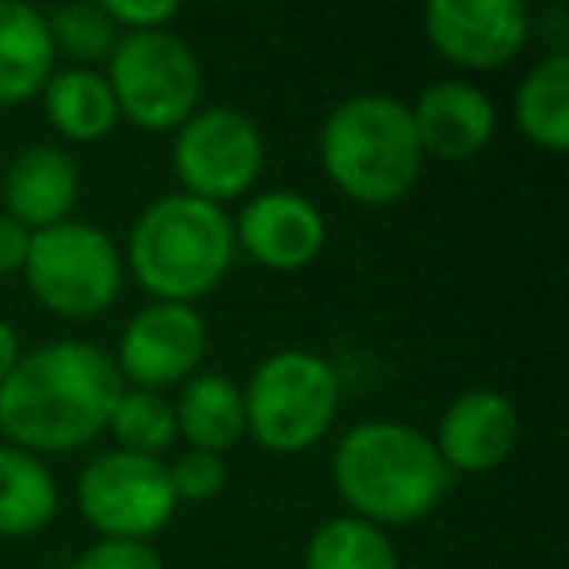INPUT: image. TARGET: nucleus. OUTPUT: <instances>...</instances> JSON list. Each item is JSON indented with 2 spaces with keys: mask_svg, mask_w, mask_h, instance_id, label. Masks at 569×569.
<instances>
[{
  "mask_svg": "<svg viewBox=\"0 0 569 569\" xmlns=\"http://www.w3.org/2000/svg\"><path fill=\"white\" fill-rule=\"evenodd\" d=\"M418 144L426 157L437 160H472L496 133V106L476 82L445 79L421 90V98L410 106Z\"/></svg>",
  "mask_w": 569,
  "mask_h": 569,
  "instance_id": "obj_14",
  "label": "nucleus"
},
{
  "mask_svg": "<svg viewBox=\"0 0 569 569\" xmlns=\"http://www.w3.org/2000/svg\"><path fill=\"white\" fill-rule=\"evenodd\" d=\"M48 17V32L56 43V56L67 51L71 59L82 63H94V59H110V51L118 48L121 32L110 17H106L102 4H63L56 12H43Z\"/></svg>",
  "mask_w": 569,
  "mask_h": 569,
  "instance_id": "obj_23",
  "label": "nucleus"
},
{
  "mask_svg": "<svg viewBox=\"0 0 569 569\" xmlns=\"http://www.w3.org/2000/svg\"><path fill=\"white\" fill-rule=\"evenodd\" d=\"M59 511V483L36 452L0 445V535H40Z\"/></svg>",
  "mask_w": 569,
  "mask_h": 569,
  "instance_id": "obj_19",
  "label": "nucleus"
},
{
  "mask_svg": "<svg viewBox=\"0 0 569 569\" xmlns=\"http://www.w3.org/2000/svg\"><path fill=\"white\" fill-rule=\"evenodd\" d=\"M332 480L348 515L375 527H406L449 491V468L433 437L406 421H359L332 452Z\"/></svg>",
  "mask_w": 569,
  "mask_h": 569,
  "instance_id": "obj_2",
  "label": "nucleus"
},
{
  "mask_svg": "<svg viewBox=\"0 0 569 569\" xmlns=\"http://www.w3.org/2000/svg\"><path fill=\"white\" fill-rule=\"evenodd\" d=\"M110 429L118 437V449L137 452V457H157L176 441V410L157 390H133L126 387L110 413Z\"/></svg>",
  "mask_w": 569,
  "mask_h": 569,
  "instance_id": "obj_22",
  "label": "nucleus"
},
{
  "mask_svg": "<svg viewBox=\"0 0 569 569\" xmlns=\"http://www.w3.org/2000/svg\"><path fill=\"white\" fill-rule=\"evenodd\" d=\"M320 164L356 203L387 207L406 199L426 164L410 106L390 94H351L320 129Z\"/></svg>",
  "mask_w": 569,
  "mask_h": 569,
  "instance_id": "obj_4",
  "label": "nucleus"
},
{
  "mask_svg": "<svg viewBox=\"0 0 569 569\" xmlns=\"http://www.w3.org/2000/svg\"><path fill=\"white\" fill-rule=\"evenodd\" d=\"M449 472H491L519 445V413L499 390H468L452 398L433 437Z\"/></svg>",
  "mask_w": 569,
  "mask_h": 569,
  "instance_id": "obj_13",
  "label": "nucleus"
},
{
  "mask_svg": "<svg viewBox=\"0 0 569 569\" xmlns=\"http://www.w3.org/2000/svg\"><path fill=\"white\" fill-rule=\"evenodd\" d=\"M207 351V325L191 305L157 301L141 309L118 340V367L121 382L133 390H164L176 382H188L196 375L199 359Z\"/></svg>",
  "mask_w": 569,
  "mask_h": 569,
  "instance_id": "obj_10",
  "label": "nucleus"
},
{
  "mask_svg": "<svg viewBox=\"0 0 569 569\" xmlns=\"http://www.w3.org/2000/svg\"><path fill=\"white\" fill-rule=\"evenodd\" d=\"M102 9L118 32H160L180 17L176 0H106Z\"/></svg>",
  "mask_w": 569,
  "mask_h": 569,
  "instance_id": "obj_26",
  "label": "nucleus"
},
{
  "mask_svg": "<svg viewBox=\"0 0 569 569\" xmlns=\"http://www.w3.org/2000/svg\"><path fill=\"white\" fill-rule=\"evenodd\" d=\"M328 242L325 214L297 191H261L234 219V246L277 273H293L320 258Z\"/></svg>",
  "mask_w": 569,
  "mask_h": 569,
  "instance_id": "obj_12",
  "label": "nucleus"
},
{
  "mask_svg": "<svg viewBox=\"0 0 569 569\" xmlns=\"http://www.w3.org/2000/svg\"><path fill=\"white\" fill-rule=\"evenodd\" d=\"M305 569H398V550L382 527L340 515L309 538Z\"/></svg>",
  "mask_w": 569,
  "mask_h": 569,
  "instance_id": "obj_21",
  "label": "nucleus"
},
{
  "mask_svg": "<svg viewBox=\"0 0 569 569\" xmlns=\"http://www.w3.org/2000/svg\"><path fill=\"white\" fill-rule=\"evenodd\" d=\"M56 74L48 17L24 0H0V106L32 102Z\"/></svg>",
  "mask_w": 569,
  "mask_h": 569,
  "instance_id": "obj_16",
  "label": "nucleus"
},
{
  "mask_svg": "<svg viewBox=\"0 0 569 569\" xmlns=\"http://www.w3.org/2000/svg\"><path fill=\"white\" fill-rule=\"evenodd\" d=\"M176 433L199 452H227L246 437V402L242 390L227 375H191L180 390Z\"/></svg>",
  "mask_w": 569,
  "mask_h": 569,
  "instance_id": "obj_17",
  "label": "nucleus"
},
{
  "mask_svg": "<svg viewBox=\"0 0 569 569\" xmlns=\"http://www.w3.org/2000/svg\"><path fill=\"white\" fill-rule=\"evenodd\" d=\"M176 507L180 499L172 476L157 457L110 449L90 460L79 476V511L102 538L149 542L172 522Z\"/></svg>",
  "mask_w": 569,
  "mask_h": 569,
  "instance_id": "obj_8",
  "label": "nucleus"
},
{
  "mask_svg": "<svg viewBox=\"0 0 569 569\" xmlns=\"http://www.w3.org/2000/svg\"><path fill=\"white\" fill-rule=\"evenodd\" d=\"M20 336H17V328L9 325V320H0V382L9 379L12 375V367L20 363Z\"/></svg>",
  "mask_w": 569,
  "mask_h": 569,
  "instance_id": "obj_28",
  "label": "nucleus"
},
{
  "mask_svg": "<svg viewBox=\"0 0 569 569\" xmlns=\"http://www.w3.org/2000/svg\"><path fill=\"white\" fill-rule=\"evenodd\" d=\"M106 82L113 90L118 113L144 133L180 129L203 98L199 59L180 36L160 32H121L110 51Z\"/></svg>",
  "mask_w": 569,
  "mask_h": 569,
  "instance_id": "obj_7",
  "label": "nucleus"
},
{
  "mask_svg": "<svg viewBox=\"0 0 569 569\" xmlns=\"http://www.w3.org/2000/svg\"><path fill=\"white\" fill-rule=\"evenodd\" d=\"M426 36L449 63L496 71L527 48L530 12L522 0H433L426 9Z\"/></svg>",
  "mask_w": 569,
  "mask_h": 569,
  "instance_id": "obj_11",
  "label": "nucleus"
},
{
  "mask_svg": "<svg viewBox=\"0 0 569 569\" xmlns=\"http://www.w3.org/2000/svg\"><path fill=\"white\" fill-rule=\"evenodd\" d=\"M266 164V144L242 110H196L180 129L172 144V168L183 196H196L203 203H230L246 196L258 183Z\"/></svg>",
  "mask_w": 569,
  "mask_h": 569,
  "instance_id": "obj_9",
  "label": "nucleus"
},
{
  "mask_svg": "<svg viewBox=\"0 0 569 569\" xmlns=\"http://www.w3.org/2000/svg\"><path fill=\"white\" fill-rule=\"evenodd\" d=\"M28 246H32V230L20 227L12 214L0 211V277L20 273V269H24Z\"/></svg>",
  "mask_w": 569,
  "mask_h": 569,
  "instance_id": "obj_27",
  "label": "nucleus"
},
{
  "mask_svg": "<svg viewBox=\"0 0 569 569\" xmlns=\"http://www.w3.org/2000/svg\"><path fill=\"white\" fill-rule=\"evenodd\" d=\"M121 382L113 356L87 340H56L20 356L0 382V433L24 452H71L102 437Z\"/></svg>",
  "mask_w": 569,
  "mask_h": 569,
  "instance_id": "obj_1",
  "label": "nucleus"
},
{
  "mask_svg": "<svg viewBox=\"0 0 569 569\" xmlns=\"http://www.w3.org/2000/svg\"><path fill=\"white\" fill-rule=\"evenodd\" d=\"M79 203V164L56 144H28L4 172V214L36 230L59 227Z\"/></svg>",
  "mask_w": 569,
  "mask_h": 569,
  "instance_id": "obj_15",
  "label": "nucleus"
},
{
  "mask_svg": "<svg viewBox=\"0 0 569 569\" xmlns=\"http://www.w3.org/2000/svg\"><path fill=\"white\" fill-rule=\"evenodd\" d=\"M234 250V219H227L222 207L172 191L137 214L126 261L144 293L191 305L227 277Z\"/></svg>",
  "mask_w": 569,
  "mask_h": 569,
  "instance_id": "obj_3",
  "label": "nucleus"
},
{
  "mask_svg": "<svg viewBox=\"0 0 569 569\" xmlns=\"http://www.w3.org/2000/svg\"><path fill=\"white\" fill-rule=\"evenodd\" d=\"M20 273L48 312L63 320H90L118 301L126 258L110 234L90 222L67 219L59 227L36 230Z\"/></svg>",
  "mask_w": 569,
  "mask_h": 569,
  "instance_id": "obj_6",
  "label": "nucleus"
},
{
  "mask_svg": "<svg viewBox=\"0 0 569 569\" xmlns=\"http://www.w3.org/2000/svg\"><path fill=\"white\" fill-rule=\"evenodd\" d=\"M74 569H164V561H160V553L152 550V542L98 538L90 550H82V558L74 561Z\"/></svg>",
  "mask_w": 569,
  "mask_h": 569,
  "instance_id": "obj_25",
  "label": "nucleus"
},
{
  "mask_svg": "<svg viewBox=\"0 0 569 569\" xmlns=\"http://www.w3.org/2000/svg\"><path fill=\"white\" fill-rule=\"evenodd\" d=\"M246 433L269 452H305L328 437L340 413V371L317 351L261 359L242 390Z\"/></svg>",
  "mask_w": 569,
  "mask_h": 569,
  "instance_id": "obj_5",
  "label": "nucleus"
},
{
  "mask_svg": "<svg viewBox=\"0 0 569 569\" xmlns=\"http://www.w3.org/2000/svg\"><path fill=\"white\" fill-rule=\"evenodd\" d=\"M40 94H43L48 121L67 141H79V144L102 141L121 118L110 82H106V74L94 71V67H67V71H56Z\"/></svg>",
  "mask_w": 569,
  "mask_h": 569,
  "instance_id": "obj_18",
  "label": "nucleus"
},
{
  "mask_svg": "<svg viewBox=\"0 0 569 569\" xmlns=\"http://www.w3.org/2000/svg\"><path fill=\"white\" fill-rule=\"evenodd\" d=\"M515 126L538 149L561 152L569 144V56L553 51L527 71L515 90Z\"/></svg>",
  "mask_w": 569,
  "mask_h": 569,
  "instance_id": "obj_20",
  "label": "nucleus"
},
{
  "mask_svg": "<svg viewBox=\"0 0 569 569\" xmlns=\"http://www.w3.org/2000/svg\"><path fill=\"white\" fill-rule=\"evenodd\" d=\"M168 476H172V488L180 503H207V499H214L227 488V460L219 452L191 449L168 468Z\"/></svg>",
  "mask_w": 569,
  "mask_h": 569,
  "instance_id": "obj_24",
  "label": "nucleus"
}]
</instances>
